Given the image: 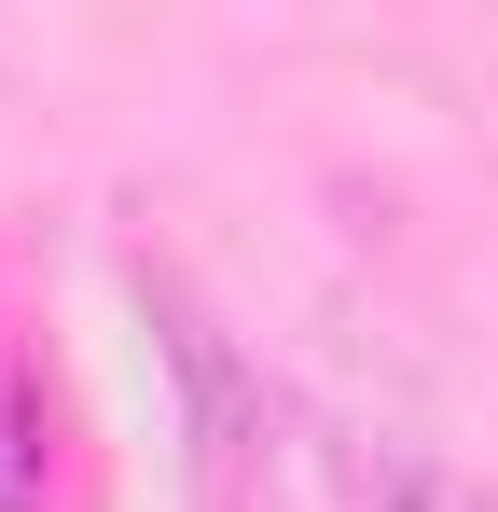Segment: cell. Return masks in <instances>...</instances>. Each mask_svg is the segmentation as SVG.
<instances>
[{"mask_svg": "<svg viewBox=\"0 0 498 512\" xmlns=\"http://www.w3.org/2000/svg\"><path fill=\"white\" fill-rule=\"evenodd\" d=\"M153 291V319H166V360H180V416H194V499L208 512H263V388H249V360L166 277H139Z\"/></svg>", "mask_w": 498, "mask_h": 512, "instance_id": "1", "label": "cell"}, {"mask_svg": "<svg viewBox=\"0 0 498 512\" xmlns=\"http://www.w3.org/2000/svg\"><path fill=\"white\" fill-rule=\"evenodd\" d=\"M346 471H360V499L374 512H498V485L485 471H457V457H429V443H346Z\"/></svg>", "mask_w": 498, "mask_h": 512, "instance_id": "2", "label": "cell"}, {"mask_svg": "<svg viewBox=\"0 0 498 512\" xmlns=\"http://www.w3.org/2000/svg\"><path fill=\"white\" fill-rule=\"evenodd\" d=\"M0 512H42V402L14 360H0Z\"/></svg>", "mask_w": 498, "mask_h": 512, "instance_id": "3", "label": "cell"}]
</instances>
